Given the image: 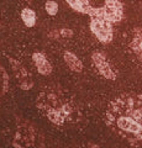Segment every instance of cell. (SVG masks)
<instances>
[{
  "instance_id": "cell-1",
  "label": "cell",
  "mask_w": 142,
  "mask_h": 148,
  "mask_svg": "<svg viewBox=\"0 0 142 148\" xmlns=\"http://www.w3.org/2000/svg\"><path fill=\"white\" fill-rule=\"evenodd\" d=\"M105 122L131 145L142 142V94L125 92L115 98L105 111Z\"/></svg>"
},
{
  "instance_id": "cell-2",
  "label": "cell",
  "mask_w": 142,
  "mask_h": 148,
  "mask_svg": "<svg viewBox=\"0 0 142 148\" xmlns=\"http://www.w3.org/2000/svg\"><path fill=\"white\" fill-rule=\"evenodd\" d=\"M36 108L43 117L61 130L79 128L84 120L79 103L58 85L41 90L36 99Z\"/></svg>"
},
{
  "instance_id": "cell-3",
  "label": "cell",
  "mask_w": 142,
  "mask_h": 148,
  "mask_svg": "<svg viewBox=\"0 0 142 148\" xmlns=\"http://www.w3.org/2000/svg\"><path fill=\"white\" fill-rule=\"evenodd\" d=\"M12 146L25 147H43V138L38 128L32 122L24 119H19L16 123V131L12 140Z\"/></svg>"
},
{
  "instance_id": "cell-4",
  "label": "cell",
  "mask_w": 142,
  "mask_h": 148,
  "mask_svg": "<svg viewBox=\"0 0 142 148\" xmlns=\"http://www.w3.org/2000/svg\"><path fill=\"white\" fill-rule=\"evenodd\" d=\"M90 16V30L103 43H110L113 40V22L105 15L104 6L93 8L88 14Z\"/></svg>"
},
{
  "instance_id": "cell-5",
  "label": "cell",
  "mask_w": 142,
  "mask_h": 148,
  "mask_svg": "<svg viewBox=\"0 0 142 148\" xmlns=\"http://www.w3.org/2000/svg\"><path fill=\"white\" fill-rule=\"evenodd\" d=\"M9 62H10L12 73H14V75H15V79H16V83H17V85H19V88L22 90H30L31 88L34 86V80H32V77H31L29 71L15 58L10 57L9 58Z\"/></svg>"
},
{
  "instance_id": "cell-6",
  "label": "cell",
  "mask_w": 142,
  "mask_h": 148,
  "mask_svg": "<svg viewBox=\"0 0 142 148\" xmlns=\"http://www.w3.org/2000/svg\"><path fill=\"white\" fill-rule=\"evenodd\" d=\"M91 61H93L95 68L98 69V72L102 74L104 78H106L109 80H115L117 74L115 72V69L113 68V66L110 64V62L108 61L106 56H105L103 52H94L91 54Z\"/></svg>"
},
{
  "instance_id": "cell-7",
  "label": "cell",
  "mask_w": 142,
  "mask_h": 148,
  "mask_svg": "<svg viewBox=\"0 0 142 148\" xmlns=\"http://www.w3.org/2000/svg\"><path fill=\"white\" fill-rule=\"evenodd\" d=\"M105 15L113 22H119L123 17V6L119 0H105L104 4Z\"/></svg>"
},
{
  "instance_id": "cell-8",
  "label": "cell",
  "mask_w": 142,
  "mask_h": 148,
  "mask_svg": "<svg viewBox=\"0 0 142 148\" xmlns=\"http://www.w3.org/2000/svg\"><path fill=\"white\" fill-rule=\"evenodd\" d=\"M32 61L36 66L37 72L41 75H49L52 73V66L47 57L42 53V52H35L32 54Z\"/></svg>"
},
{
  "instance_id": "cell-9",
  "label": "cell",
  "mask_w": 142,
  "mask_h": 148,
  "mask_svg": "<svg viewBox=\"0 0 142 148\" xmlns=\"http://www.w3.org/2000/svg\"><path fill=\"white\" fill-rule=\"evenodd\" d=\"M63 58H64L66 64L72 69L73 72L80 73L82 71H83V63H82V61L73 52L66 51V52L63 53Z\"/></svg>"
},
{
  "instance_id": "cell-10",
  "label": "cell",
  "mask_w": 142,
  "mask_h": 148,
  "mask_svg": "<svg viewBox=\"0 0 142 148\" xmlns=\"http://www.w3.org/2000/svg\"><path fill=\"white\" fill-rule=\"evenodd\" d=\"M64 1L68 3L72 9H74L75 11L82 12V14H88L90 12V10L93 9L90 4V0H64Z\"/></svg>"
},
{
  "instance_id": "cell-11",
  "label": "cell",
  "mask_w": 142,
  "mask_h": 148,
  "mask_svg": "<svg viewBox=\"0 0 142 148\" xmlns=\"http://www.w3.org/2000/svg\"><path fill=\"white\" fill-rule=\"evenodd\" d=\"M130 48L135 56L142 53V29L137 27L134 30V37H132V41L130 42Z\"/></svg>"
},
{
  "instance_id": "cell-12",
  "label": "cell",
  "mask_w": 142,
  "mask_h": 148,
  "mask_svg": "<svg viewBox=\"0 0 142 148\" xmlns=\"http://www.w3.org/2000/svg\"><path fill=\"white\" fill-rule=\"evenodd\" d=\"M21 18L27 27H34L36 25V14L30 8H25L21 11Z\"/></svg>"
},
{
  "instance_id": "cell-13",
  "label": "cell",
  "mask_w": 142,
  "mask_h": 148,
  "mask_svg": "<svg viewBox=\"0 0 142 148\" xmlns=\"http://www.w3.org/2000/svg\"><path fill=\"white\" fill-rule=\"evenodd\" d=\"M9 90V74L0 64V96L5 95Z\"/></svg>"
},
{
  "instance_id": "cell-14",
  "label": "cell",
  "mask_w": 142,
  "mask_h": 148,
  "mask_svg": "<svg viewBox=\"0 0 142 148\" xmlns=\"http://www.w3.org/2000/svg\"><path fill=\"white\" fill-rule=\"evenodd\" d=\"M45 9H46V11H47L48 15H51V16L57 15V12H58V5H57L56 1H53V0H47V1H46Z\"/></svg>"
},
{
  "instance_id": "cell-15",
  "label": "cell",
  "mask_w": 142,
  "mask_h": 148,
  "mask_svg": "<svg viewBox=\"0 0 142 148\" xmlns=\"http://www.w3.org/2000/svg\"><path fill=\"white\" fill-rule=\"evenodd\" d=\"M56 35H52V36H49V37H54V38H71V37L73 36V31L69 30V29H61V30H58V31H53Z\"/></svg>"
},
{
  "instance_id": "cell-16",
  "label": "cell",
  "mask_w": 142,
  "mask_h": 148,
  "mask_svg": "<svg viewBox=\"0 0 142 148\" xmlns=\"http://www.w3.org/2000/svg\"><path fill=\"white\" fill-rule=\"evenodd\" d=\"M21 1H24L26 4H31V3H32V0H21Z\"/></svg>"
}]
</instances>
